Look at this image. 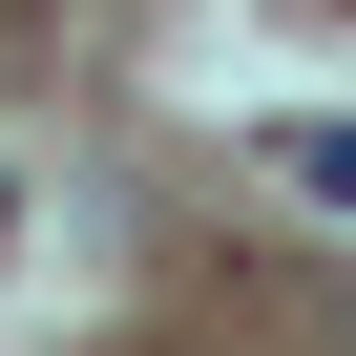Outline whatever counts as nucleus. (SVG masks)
Wrapping results in <instances>:
<instances>
[{
    "instance_id": "obj_1",
    "label": "nucleus",
    "mask_w": 356,
    "mask_h": 356,
    "mask_svg": "<svg viewBox=\"0 0 356 356\" xmlns=\"http://www.w3.org/2000/svg\"><path fill=\"white\" fill-rule=\"evenodd\" d=\"M293 189H335V210H356V126H293Z\"/></svg>"
}]
</instances>
